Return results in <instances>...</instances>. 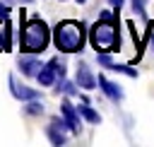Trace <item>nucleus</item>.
<instances>
[{
	"label": "nucleus",
	"instance_id": "nucleus-7",
	"mask_svg": "<svg viewBox=\"0 0 154 147\" xmlns=\"http://www.w3.org/2000/svg\"><path fill=\"white\" fill-rule=\"evenodd\" d=\"M60 116L65 118L70 133H79V130H82V125H79V111H77V106H72L67 99L60 101Z\"/></svg>",
	"mask_w": 154,
	"mask_h": 147
},
{
	"label": "nucleus",
	"instance_id": "nucleus-5",
	"mask_svg": "<svg viewBox=\"0 0 154 147\" xmlns=\"http://www.w3.org/2000/svg\"><path fill=\"white\" fill-rule=\"evenodd\" d=\"M65 128H67L65 118H53V120L48 123L46 135H48L51 145H65V142H67V133H65ZM67 130H70V128H67Z\"/></svg>",
	"mask_w": 154,
	"mask_h": 147
},
{
	"label": "nucleus",
	"instance_id": "nucleus-4",
	"mask_svg": "<svg viewBox=\"0 0 154 147\" xmlns=\"http://www.w3.org/2000/svg\"><path fill=\"white\" fill-rule=\"evenodd\" d=\"M67 65L60 60V58H51L41 70H38V75H36V80H38V84L41 87H51V84H55L58 80H63L65 77V70Z\"/></svg>",
	"mask_w": 154,
	"mask_h": 147
},
{
	"label": "nucleus",
	"instance_id": "nucleus-18",
	"mask_svg": "<svg viewBox=\"0 0 154 147\" xmlns=\"http://www.w3.org/2000/svg\"><path fill=\"white\" fill-rule=\"evenodd\" d=\"M75 2H77V5H84V2H87V0H75Z\"/></svg>",
	"mask_w": 154,
	"mask_h": 147
},
{
	"label": "nucleus",
	"instance_id": "nucleus-6",
	"mask_svg": "<svg viewBox=\"0 0 154 147\" xmlns=\"http://www.w3.org/2000/svg\"><path fill=\"white\" fill-rule=\"evenodd\" d=\"M10 92H12V96H14L17 101H31V99H38V96H41L38 89H31V87L22 84L14 75H10Z\"/></svg>",
	"mask_w": 154,
	"mask_h": 147
},
{
	"label": "nucleus",
	"instance_id": "nucleus-13",
	"mask_svg": "<svg viewBox=\"0 0 154 147\" xmlns=\"http://www.w3.org/2000/svg\"><path fill=\"white\" fill-rule=\"evenodd\" d=\"M0 51H10V24L0 19Z\"/></svg>",
	"mask_w": 154,
	"mask_h": 147
},
{
	"label": "nucleus",
	"instance_id": "nucleus-10",
	"mask_svg": "<svg viewBox=\"0 0 154 147\" xmlns=\"http://www.w3.org/2000/svg\"><path fill=\"white\" fill-rule=\"evenodd\" d=\"M99 87H101V92L113 101V104H118V101H123V89H120V84H116V82H111L108 77H103V75H99Z\"/></svg>",
	"mask_w": 154,
	"mask_h": 147
},
{
	"label": "nucleus",
	"instance_id": "nucleus-14",
	"mask_svg": "<svg viewBox=\"0 0 154 147\" xmlns=\"http://www.w3.org/2000/svg\"><path fill=\"white\" fill-rule=\"evenodd\" d=\"M108 70H113V72H123V75H128V77H137V70H132V67H128V65H118V63H108L106 65Z\"/></svg>",
	"mask_w": 154,
	"mask_h": 147
},
{
	"label": "nucleus",
	"instance_id": "nucleus-19",
	"mask_svg": "<svg viewBox=\"0 0 154 147\" xmlns=\"http://www.w3.org/2000/svg\"><path fill=\"white\" fill-rule=\"evenodd\" d=\"M152 51H154V36H152Z\"/></svg>",
	"mask_w": 154,
	"mask_h": 147
},
{
	"label": "nucleus",
	"instance_id": "nucleus-17",
	"mask_svg": "<svg viewBox=\"0 0 154 147\" xmlns=\"http://www.w3.org/2000/svg\"><path fill=\"white\" fill-rule=\"evenodd\" d=\"M108 2H111V5H113V7H116V10H120V7H123V5H125V0H108Z\"/></svg>",
	"mask_w": 154,
	"mask_h": 147
},
{
	"label": "nucleus",
	"instance_id": "nucleus-16",
	"mask_svg": "<svg viewBox=\"0 0 154 147\" xmlns=\"http://www.w3.org/2000/svg\"><path fill=\"white\" fill-rule=\"evenodd\" d=\"M7 14H10V2L7 0L5 2L0 0V19H7Z\"/></svg>",
	"mask_w": 154,
	"mask_h": 147
},
{
	"label": "nucleus",
	"instance_id": "nucleus-11",
	"mask_svg": "<svg viewBox=\"0 0 154 147\" xmlns=\"http://www.w3.org/2000/svg\"><path fill=\"white\" fill-rule=\"evenodd\" d=\"M77 111H79V116H82L84 120H89V123H99V120H101V116H99V113H96V111H94L84 99H82V104L77 106Z\"/></svg>",
	"mask_w": 154,
	"mask_h": 147
},
{
	"label": "nucleus",
	"instance_id": "nucleus-15",
	"mask_svg": "<svg viewBox=\"0 0 154 147\" xmlns=\"http://www.w3.org/2000/svg\"><path fill=\"white\" fill-rule=\"evenodd\" d=\"M24 111H26L29 116H38V113H43V101H38V99H31V101L24 106Z\"/></svg>",
	"mask_w": 154,
	"mask_h": 147
},
{
	"label": "nucleus",
	"instance_id": "nucleus-9",
	"mask_svg": "<svg viewBox=\"0 0 154 147\" xmlns=\"http://www.w3.org/2000/svg\"><path fill=\"white\" fill-rule=\"evenodd\" d=\"M75 82H77L82 89H87V92H91V89L99 84V80L94 77V72L89 70V65H87V63H79V65H77V75H75Z\"/></svg>",
	"mask_w": 154,
	"mask_h": 147
},
{
	"label": "nucleus",
	"instance_id": "nucleus-21",
	"mask_svg": "<svg viewBox=\"0 0 154 147\" xmlns=\"http://www.w3.org/2000/svg\"><path fill=\"white\" fill-rule=\"evenodd\" d=\"M7 2H12V0H7Z\"/></svg>",
	"mask_w": 154,
	"mask_h": 147
},
{
	"label": "nucleus",
	"instance_id": "nucleus-3",
	"mask_svg": "<svg viewBox=\"0 0 154 147\" xmlns=\"http://www.w3.org/2000/svg\"><path fill=\"white\" fill-rule=\"evenodd\" d=\"M89 41H91V48H96V53H113L116 46L120 43L118 24H116L113 19L101 17V19L89 29Z\"/></svg>",
	"mask_w": 154,
	"mask_h": 147
},
{
	"label": "nucleus",
	"instance_id": "nucleus-2",
	"mask_svg": "<svg viewBox=\"0 0 154 147\" xmlns=\"http://www.w3.org/2000/svg\"><path fill=\"white\" fill-rule=\"evenodd\" d=\"M48 41H51V29L41 22V19H29L24 27H22V36H19V46H22V53H43L48 48Z\"/></svg>",
	"mask_w": 154,
	"mask_h": 147
},
{
	"label": "nucleus",
	"instance_id": "nucleus-12",
	"mask_svg": "<svg viewBox=\"0 0 154 147\" xmlns=\"http://www.w3.org/2000/svg\"><path fill=\"white\" fill-rule=\"evenodd\" d=\"M77 87H79L77 82L72 84V82H67L65 77L55 82V92H63V94H67V96H75V94H79V92H77Z\"/></svg>",
	"mask_w": 154,
	"mask_h": 147
},
{
	"label": "nucleus",
	"instance_id": "nucleus-20",
	"mask_svg": "<svg viewBox=\"0 0 154 147\" xmlns=\"http://www.w3.org/2000/svg\"><path fill=\"white\" fill-rule=\"evenodd\" d=\"M22 2H31V0H22Z\"/></svg>",
	"mask_w": 154,
	"mask_h": 147
},
{
	"label": "nucleus",
	"instance_id": "nucleus-1",
	"mask_svg": "<svg viewBox=\"0 0 154 147\" xmlns=\"http://www.w3.org/2000/svg\"><path fill=\"white\" fill-rule=\"evenodd\" d=\"M53 43L60 53H77L84 48V24L75 19L58 22L53 29Z\"/></svg>",
	"mask_w": 154,
	"mask_h": 147
},
{
	"label": "nucleus",
	"instance_id": "nucleus-8",
	"mask_svg": "<svg viewBox=\"0 0 154 147\" xmlns=\"http://www.w3.org/2000/svg\"><path fill=\"white\" fill-rule=\"evenodd\" d=\"M17 67L22 70V75H26V77H36L38 70L43 67V63L36 58V53H24V55L17 60Z\"/></svg>",
	"mask_w": 154,
	"mask_h": 147
}]
</instances>
